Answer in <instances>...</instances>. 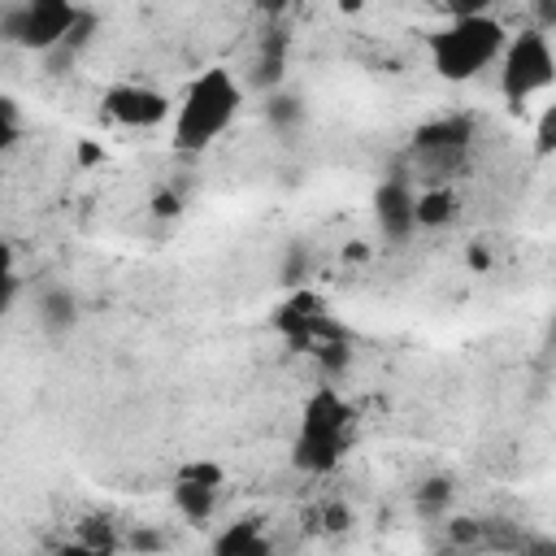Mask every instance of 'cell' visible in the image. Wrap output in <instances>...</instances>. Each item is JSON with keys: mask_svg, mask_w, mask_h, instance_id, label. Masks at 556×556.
I'll use <instances>...</instances> for the list:
<instances>
[{"mask_svg": "<svg viewBox=\"0 0 556 556\" xmlns=\"http://www.w3.org/2000/svg\"><path fill=\"white\" fill-rule=\"evenodd\" d=\"M243 100H248V87L239 83V74L230 65L200 70L182 87V96L174 100V113H169V143H174V152H182V156L208 152L239 122Z\"/></svg>", "mask_w": 556, "mask_h": 556, "instance_id": "1", "label": "cell"}, {"mask_svg": "<svg viewBox=\"0 0 556 556\" xmlns=\"http://www.w3.org/2000/svg\"><path fill=\"white\" fill-rule=\"evenodd\" d=\"M356 439V408L343 400V391L334 382H317L295 417V434H291V469H300L304 478H326L343 465V456L352 452Z\"/></svg>", "mask_w": 556, "mask_h": 556, "instance_id": "2", "label": "cell"}, {"mask_svg": "<svg viewBox=\"0 0 556 556\" xmlns=\"http://www.w3.org/2000/svg\"><path fill=\"white\" fill-rule=\"evenodd\" d=\"M504 39H508V26L491 9L460 13L426 35V56L443 83H473L482 70H491L500 61Z\"/></svg>", "mask_w": 556, "mask_h": 556, "instance_id": "3", "label": "cell"}, {"mask_svg": "<svg viewBox=\"0 0 556 556\" xmlns=\"http://www.w3.org/2000/svg\"><path fill=\"white\" fill-rule=\"evenodd\" d=\"M274 330L295 348L308 352L326 374H343L352 361V334L343 321H334V313L326 308V300L313 287H291L287 300L274 308Z\"/></svg>", "mask_w": 556, "mask_h": 556, "instance_id": "4", "label": "cell"}, {"mask_svg": "<svg viewBox=\"0 0 556 556\" xmlns=\"http://www.w3.org/2000/svg\"><path fill=\"white\" fill-rule=\"evenodd\" d=\"M495 74H500V96L513 113H521L534 96L552 91L556 83V48H552V30L543 26H521V30H508L504 48H500V61H495Z\"/></svg>", "mask_w": 556, "mask_h": 556, "instance_id": "5", "label": "cell"}, {"mask_svg": "<svg viewBox=\"0 0 556 556\" xmlns=\"http://www.w3.org/2000/svg\"><path fill=\"white\" fill-rule=\"evenodd\" d=\"M478 139V122L469 113H439L430 122H421L408 139V156H413V182H452L456 174H465L469 152Z\"/></svg>", "mask_w": 556, "mask_h": 556, "instance_id": "6", "label": "cell"}, {"mask_svg": "<svg viewBox=\"0 0 556 556\" xmlns=\"http://www.w3.org/2000/svg\"><path fill=\"white\" fill-rule=\"evenodd\" d=\"M83 17L78 0H13L0 13V39H9L22 52H56L61 39L74 30V22Z\"/></svg>", "mask_w": 556, "mask_h": 556, "instance_id": "7", "label": "cell"}, {"mask_svg": "<svg viewBox=\"0 0 556 556\" xmlns=\"http://www.w3.org/2000/svg\"><path fill=\"white\" fill-rule=\"evenodd\" d=\"M226 495V469L208 456L182 460L169 478V504L187 526H208Z\"/></svg>", "mask_w": 556, "mask_h": 556, "instance_id": "8", "label": "cell"}, {"mask_svg": "<svg viewBox=\"0 0 556 556\" xmlns=\"http://www.w3.org/2000/svg\"><path fill=\"white\" fill-rule=\"evenodd\" d=\"M100 109L113 126L122 130H161L169 126V113H174V96L152 87V83H139V78H122V83H109L104 96H100Z\"/></svg>", "mask_w": 556, "mask_h": 556, "instance_id": "9", "label": "cell"}, {"mask_svg": "<svg viewBox=\"0 0 556 556\" xmlns=\"http://www.w3.org/2000/svg\"><path fill=\"white\" fill-rule=\"evenodd\" d=\"M374 222H378V230H382V239L387 243H408L413 235H417V217H413V204H417V182L404 174V169H395V174H387L378 187H374Z\"/></svg>", "mask_w": 556, "mask_h": 556, "instance_id": "10", "label": "cell"}, {"mask_svg": "<svg viewBox=\"0 0 556 556\" xmlns=\"http://www.w3.org/2000/svg\"><path fill=\"white\" fill-rule=\"evenodd\" d=\"M213 556H269L274 552V539L265 534V521L261 517H239V521H226L213 539H208Z\"/></svg>", "mask_w": 556, "mask_h": 556, "instance_id": "11", "label": "cell"}, {"mask_svg": "<svg viewBox=\"0 0 556 556\" xmlns=\"http://www.w3.org/2000/svg\"><path fill=\"white\" fill-rule=\"evenodd\" d=\"M78 317H83V304H78V295H74L70 287L52 282V287L39 291V300H35V321H39L43 334L61 339V334H70V330L78 326Z\"/></svg>", "mask_w": 556, "mask_h": 556, "instance_id": "12", "label": "cell"}, {"mask_svg": "<svg viewBox=\"0 0 556 556\" xmlns=\"http://www.w3.org/2000/svg\"><path fill=\"white\" fill-rule=\"evenodd\" d=\"M456 213H460V195L452 191V182H417V204H413L417 230H443L456 222Z\"/></svg>", "mask_w": 556, "mask_h": 556, "instance_id": "13", "label": "cell"}, {"mask_svg": "<svg viewBox=\"0 0 556 556\" xmlns=\"http://www.w3.org/2000/svg\"><path fill=\"white\" fill-rule=\"evenodd\" d=\"M452 500H456V482L447 473H434L426 478L417 491H413V508L426 517V521H443L452 513Z\"/></svg>", "mask_w": 556, "mask_h": 556, "instance_id": "14", "label": "cell"}, {"mask_svg": "<svg viewBox=\"0 0 556 556\" xmlns=\"http://www.w3.org/2000/svg\"><path fill=\"white\" fill-rule=\"evenodd\" d=\"M265 122H269L278 135L295 130V126L304 122V100L291 96V91H282V87H269V91H265Z\"/></svg>", "mask_w": 556, "mask_h": 556, "instance_id": "15", "label": "cell"}, {"mask_svg": "<svg viewBox=\"0 0 556 556\" xmlns=\"http://www.w3.org/2000/svg\"><path fill=\"white\" fill-rule=\"evenodd\" d=\"M17 295H22V269H17V252H13V243H9V239H0V321L13 313Z\"/></svg>", "mask_w": 556, "mask_h": 556, "instance_id": "16", "label": "cell"}, {"mask_svg": "<svg viewBox=\"0 0 556 556\" xmlns=\"http://www.w3.org/2000/svg\"><path fill=\"white\" fill-rule=\"evenodd\" d=\"M74 547H83V552H117L122 539H117V530H113L109 517H87V521H78Z\"/></svg>", "mask_w": 556, "mask_h": 556, "instance_id": "17", "label": "cell"}, {"mask_svg": "<svg viewBox=\"0 0 556 556\" xmlns=\"http://www.w3.org/2000/svg\"><path fill=\"white\" fill-rule=\"evenodd\" d=\"M22 143V117H17V104L0 96V161Z\"/></svg>", "mask_w": 556, "mask_h": 556, "instance_id": "18", "label": "cell"}, {"mask_svg": "<svg viewBox=\"0 0 556 556\" xmlns=\"http://www.w3.org/2000/svg\"><path fill=\"white\" fill-rule=\"evenodd\" d=\"M552 126H556V109L547 104V109H543V117H539V130H534V139H539V152H543V156L552 152Z\"/></svg>", "mask_w": 556, "mask_h": 556, "instance_id": "19", "label": "cell"}, {"mask_svg": "<svg viewBox=\"0 0 556 556\" xmlns=\"http://www.w3.org/2000/svg\"><path fill=\"white\" fill-rule=\"evenodd\" d=\"M443 9H447V17H460V13H486L491 0H443Z\"/></svg>", "mask_w": 556, "mask_h": 556, "instance_id": "20", "label": "cell"}, {"mask_svg": "<svg viewBox=\"0 0 556 556\" xmlns=\"http://www.w3.org/2000/svg\"><path fill=\"white\" fill-rule=\"evenodd\" d=\"M248 4H252V9H261L265 17H278V13H282L291 0H248Z\"/></svg>", "mask_w": 556, "mask_h": 556, "instance_id": "21", "label": "cell"}, {"mask_svg": "<svg viewBox=\"0 0 556 556\" xmlns=\"http://www.w3.org/2000/svg\"><path fill=\"white\" fill-rule=\"evenodd\" d=\"M339 9H343V13H356V9H361V0H339Z\"/></svg>", "mask_w": 556, "mask_h": 556, "instance_id": "22", "label": "cell"}]
</instances>
